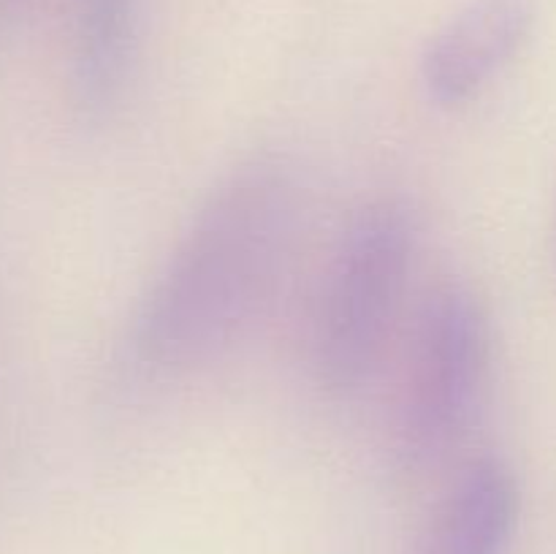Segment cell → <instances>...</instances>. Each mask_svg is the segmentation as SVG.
<instances>
[{
  "label": "cell",
  "mask_w": 556,
  "mask_h": 554,
  "mask_svg": "<svg viewBox=\"0 0 556 554\" xmlns=\"http://www.w3.org/2000/svg\"><path fill=\"white\" fill-rule=\"evenodd\" d=\"M302 212V185L286 161L253 158L233 168L139 302L128 340L136 369L182 378L228 356L275 302Z\"/></svg>",
  "instance_id": "6da1fadb"
},
{
  "label": "cell",
  "mask_w": 556,
  "mask_h": 554,
  "mask_svg": "<svg viewBox=\"0 0 556 554\" xmlns=\"http://www.w3.org/2000/svg\"><path fill=\"white\" fill-rule=\"evenodd\" d=\"M416 250V212L402 196H375L345 223L309 326V369L326 396L348 400L375 375L405 304Z\"/></svg>",
  "instance_id": "7a4b0ae2"
},
{
  "label": "cell",
  "mask_w": 556,
  "mask_h": 554,
  "mask_svg": "<svg viewBox=\"0 0 556 554\" xmlns=\"http://www.w3.org/2000/svg\"><path fill=\"white\" fill-rule=\"evenodd\" d=\"M492 329L481 297L443 280L416 315L396 391L391 451L405 473L438 467L465 440L483 405Z\"/></svg>",
  "instance_id": "3957f363"
},
{
  "label": "cell",
  "mask_w": 556,
  "mask_h": 554,
  "mask_svg": "<svg viewBox=\"0 0 556 554\" xmlns=\"http://www.w3.org/2000/svg\"><path fill=\"white\" fill-rule=\"evenodd\" d=\"M535 27V0H467L434 30L418 63L421 90L440 109H462L519 58Z\"/></svg>",
  "instance_id": "277c9868"
},
{
  "label": "cell",
  "mask_w": 556,
  "mask_h": 554,
  "mask_svg": "<svg viewBox=\"0 0 556 554\" xmlns=\"http://www.w3.org/2000/svg\"><path fill=\"white\" fill-rule=\"evenodd\" d=\"M519 514V481L508 462L476 456L451 478L410 554H508Z\"/></svg>",
  "instance_id": "5b68a950"
},
{
  "label": "cell",
  "mask_w": 556,
  "mask_h": 554,
  "mask_svg": "<svg viewBox=\"0 0 556 554\" xmlns=\"http://www.w3.org/2000/svg\"><path fill=\"white\" fill-rule=\"evenodd\" d=\"M139 0H74L71 98L81 117L103 119L119 106L136 63Z\"/></svg>",
  "instance_id": "8992f818"
}]
</instances>
